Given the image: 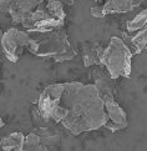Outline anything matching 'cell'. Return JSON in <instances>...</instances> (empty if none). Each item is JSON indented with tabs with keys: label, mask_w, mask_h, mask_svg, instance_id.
I'll return each mask as SVG.
<instances>
[{
	"label": "cell",
	"mask_w": 147,
	"mask_h": 151,
	"mask_svg": "<svg viewBox=\"0 0 147 151\" xmlns=\"http://www.w3.org/2000/svg\"><path fill=\"white\" fill-rule=\"evenodd\" d=\"M59 104L65 112L60 124L74 135L97 130L108 120L103 100L94 84L65 83Z\"/></svg>",
	"instance_id": "1"
},
{
	"label": "cell",
	"mask_w": 147,
	"mask_h": 151,
	"mask_svg": "<svg viewBox=\"0 0 147 151\" xmlns=\"http://www.w3.org/2000/svg\"><path fill=\"white\" fill-rule=\"evenodd\" d=\"M44 36L39 40L30 39L28 49L37 56L52 58L57 63H62L72 59L76 52L71 47L65 31L61 29L52 30L50 33L42 34Z\"/></svg>",
	"instance_id": "2"
},
{
	"label": "cell",
	"mask_w": 147,
	"mask_h": 151,
	"mask_svg": "<svg viewBox=\"0 0 147 151\" xmlns=\"http://www.w3.org/2000/svg\"><path fill=\"white\" fill-rule=\"evenodd\" d=\"M133 52L118 37H111L107 47L103 49L101 64L105 65L112 80L128 78L131 74V59Z\"/></svg>",
	"instance_id": "3"
},
{
	"label": "cell",
	"mask_w": 147,
	"mask_h": 151,
	"mask_svg": "<svg viewBox=\"0 0 147 151\" xmlns=\"http://www.w3.org/2000/svg\"><path fill=\"white\" fill-rule=\"evenodd\" d=\"M28 31H20L18 29H9L4 33L1 37V49L11 63H18L24 47H28L30 44Z\"/></svg>",
	"instance_id": "4"
},
{
	"label": "cell",
	"mask_w": 147,
	"mask_h": 151,
	"mask_svg": "<svg viewBox=\"0 0 147 151\" xmlns=\"http://www.w3.org/2000/svg\"><path fill=\"white\" fill-rule=\"evenodd\" d=\"M101 98L103 100V105H105V110L107 112L108 120L103 126L107 127L110 131L116 132L125 129L127 126V116L126 112L120 106L116 100L113 99L112 90H105L100 93Z\"/></svg>",
	"instance_id": "5"
},
{
	"label": "cell",
	"mask_w": 147,
	"mask_h": 151,
	"mask_svg": "<svg viewBox=\"0 0 147 151\" xmlns=\"http://www.w3.org/2000/svg\"><path fill=\"white\" fill-rule=\"evenodd\" d=\"M64 91V84H51L42 91L37 102V111L45 120H51L54 111L59 105L60 98Z\"/></svg>",
	"instance_id": "6"
},
{
	"label": "cell",
	"mask_w": 147,
	"mask_h": 151,
	"mask_svg": "<svg viewBox=\"0 0 147 151\" xmlns=\"http://www.w3.org/2000/svg\"><path fill=\"white\" fill-rule=\"evenodd\" d=\"M103 13L106 14H121L132 12L136 8L133 0H106V3L102 5Z\"/></svg>",
	"instance_id": "7"
},
{
	"label": "cell",
	"mask_w": 147,
	"mask_h": 151,
	"mask_svg": "<svg viewBox=\"0 0 147 151\" xmlns=\"http://www.w3.org/2000/svg\"><path fill=\"white\" fill-rule=\"evenodd\" d=\"M25 136L21 132H11L0 141V146L5 151H23Z\"/></svg>",
	"instance_id": "8"
},
{
	"label": "cell",
	"mask_w": 147,
	"mask_h": 151,
	"mask_svg": "<svg viewBox=\"0 0 147 151\" xmlns=\"http://www.w3.org/2000/svg\"><path fill=\"white\" fill-rule=\"evenodd\" d=\"M103 49H105V47H101L99 45H95V46L85 45L82 47V60H84L85 66L102 65L101 59H102Z\"/></svg>",
	"instance_id": "9"
},
{
	"label": "cell",
	"mask_w": 147,
	"mask_h": 151,
	"mask_svg": "<svg viewBox=\"0 0 147 151\" xmlns=\"http://www.w3.org/2000/svg\"><path fill=\"white\" fill-rule=\"evenodd\" d=\"M35 132L39 135L44 150H46L47 146H52V145H55V144H59V141H60L57 132L51 130V129H49L47 126H40L39 129H36Z\"/></svg>",
	"instance_id": "10"
},
{
	"label": "cell",
	"mask_w": 147,
	"mask_h": 151,
	"mask_svg": "<svg viewBox=\"0 0 147 151\" xmlns=\"http://www.w3.org/2000/svg\"><path fill=\"white\" fill-rule=\"evenodd\" d=\"M131 41L135 47V51H133L135 54H140L141 51L147 49V24L143 28H141L140 30L136 31V34L133 35Z\"/></svg>",
	"instance_id": "11"
},
{
	"label": "cell",
	"mask_w": 147,
	"mask_h": 151,
	"mask_svg": "<svg viewBox=\"0 0 147 151\" xmlns=\"http://www.w3.org/2000/svg\"><path fill=\"white\" fill-rule=\"evenodd\" d=\"M42 1L44 0H14L11 10H20V12H25V13H32Z\"/></svg>",
	"instance_id": "12"
},
{
	"label": "cell",
	"mask_w": 147,
	"mask_h": 151,
	"mask_svg": "<svg viewBox=\"0 0 147 151\" xmlns=\"http://www.w3.org/2000/svg\"><path fill=\"white\" fill-rule=\"evenodd\" d=\"M147 24V9L142 10L141 13H138L136 17L127 23V30L130 33H136L137 30H140L141 28Z\"/></svg>",
	"instance_id": "13"
},
{
	"label": "cell",
	"mask_w": 147,
	"mask_h": 151,
	"mask_svg": "<svg viewBox=\"0 0 147 151\" xmlns=\"http://www.w3.org/2000/svg\"><path fill=\"white\" fill-rule=\"evenodd\" d=\"M46 9L52 18L59 19V20H65V10L62 6V3L60 1V0H51V1H47Z\"/></svg>",
	"instance_id": "14"
},
{
	"label": "cell",
	"mask_w": 147,
	"mask_h": 151,
	"mask_svg": "<svg viewBox=\"0 0 147 151\" xmlns=\"http://www.w3.org/2000/svg\"><path fill=\"white\" fill-rule=\"evenodd\" d=\"M24 150H44L39 135H37L35 131H32L28 135V136H25Z\"/></svg>",
	"instance_id": "15"
},
{
	"label": "cell",
	"mask_w": 147,
	"mask_h": 151,
	"mask_svg": "<svg viewBox=\"0 0 147 151\" xmlns=\"http://www.w3.org/2000/svg\"><path fill=\"white\" fill-rule=\"evenodd\" d=\"M14 0H0V12L4 14H10Z\"/></svg>",
	"instance_id": "16"
},
{
	"label": "cell",
	"mask_w": 147,
	"mask_h": 151,
	"mask_svg": "<svg viewBox=\"0 0 147 151\" xmlns=\"http://www.w3.org/2000/svg\"><path fill=\"white\" fill-rule=\"evenodd\" d=\"M91 15L94 18H103L105 13H103V6L102 5H96V6L91 8Z\"/></svg>",
	"instance_id": "17"
},
{
	"label": "cell",
	"mask_w": 147,
	"mask_h": 151,
	"mask_svg": "<svg viewBox=\"0 0 147 151\" xmlns=\"http://www.w3.org/2000/svg\"><path fill=\"white\" fill-rule=\"evenodd\" d=\"M46 1H51V0H46ZM62 4L65 3V4H69V5H72V4H75V1L76 0H60Z\"/></svg>",
	"instance_id": "18"
},
{
	"label": "cell",
	"mask_w": 147,
	"mask_h": 151,
	"mask_svg": "<svg viewBox=\"0 0 147 151\" xmlns=\"http://www.w3.org/2000/svg\"><path fill=\"white\" fill-rule=\"evenodd\" d=\"M3 126H4V121H3V119L0 117V129H1Z\"/></svg>",
	"instance_id": "19"
}]
</instances>
